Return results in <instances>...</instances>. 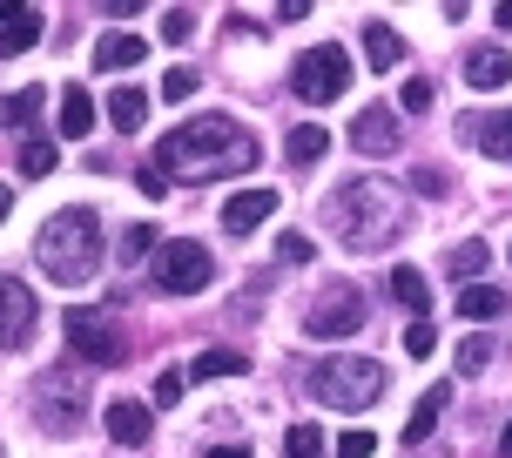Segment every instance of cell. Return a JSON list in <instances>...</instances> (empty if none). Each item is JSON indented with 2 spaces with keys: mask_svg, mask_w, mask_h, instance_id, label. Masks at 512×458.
Segmentation results:
<instances>
[{
  "mask_svg": "<svg viewBox=\"0 0 512 458\" xmlns=\"http://www.w3.org/2000/svg\"><path fill=\"white\" fill-rule=\"evenodd\" d=\"M155 169L176 182H216V176H243L256 169V135L236 128L230 115H203V122H182L155 142Z\"/></svg>",
  "mask_w": 512,
  "mask_h": 458,
  "instance_id": "cell-1",
  "label": "cell"
},
{
  "mask_svg": "<svg viewBox=\"0 0 512 458\" xmlns=\"http://www.w3.org/2000/svg\"><path fill=\"white\" fill-rule=\"evenodd\" d=\"M324 223H331V236H344L351 250H378V243H398V229H405V196H398L384 176L337 182L331 196H324Z\"/></svg>",
  "mask_w": 512,
  "mask_h": 458,
  "instance_id": "cell-2",
  "label": "cell"
},
{
  "mask_svg": "<svg viewBox=\"0 0 512 458\" xmlns=\"http://www.w3.org/2000/svg\"><path fill=\"white\" fill-rule=\"evenodd\" d=\"M41 270H48L61 290H81V283L102 270V216L95 209H54L48 223H41Z\"/></svg>",
  "mask_w": 512,
  "mask_h": 458,
  "instance_id": "cell-3",
  "label": "cell"
},
{
  "mask_svg": "<svg viewBox=\"0 0 512 458\" xmlns=\"http://www.w3.org/2000/svg\"><path fill=\"white\" fill-rule=\"evenodd\" d=\"M310 391L324 398V405L337 411H364V405H378L384 398V364H371V357H324L317 371H310Z\"/></svg>",
  "mask_w": 512,
  "mask_h": 458,
  "instance_id": "cell-4",
  "label": "cell"
},
{
  "mask_svg": "<svg viewBox=\"0 0 512 458\" xmlns=\"http://www.w3.org/2000/svg\"><path fill=\"white\" fill-rule=\"evenodd\" d=\"M209 277H216V263L196 236H169L155 250V290L162 297H196V290H209Z\"/></svg>",
  "mask_w": 512,
  "mask_h": 458,
  "instance_id": "cell-5",
  "label": "cell"
},
{
  "mask_svg": "<svg viewBox=\"0 0 512 458\" xmlns=\"http://www.w3.org/2000/svg\"><path fill=\"white\" fill-rule=\"evenodd\" d=\"M290 88H297L310 108L337 102V95L351 88V54L337 48V41H324V48H304V54H297V75H290Z\"/></svg>",
  "mask_w": 512,
  "mask_h": 458,
  "instance_id": "cell-6",
  "label": "cell"
},
{
  "mask_svg": "<svg viewBox=\"0 0 512 458\" xmlns=\"http://www.w3.org/2000/svg\"><path fill=\"white\" fill-rule=\"evenodd\" d=\"M364 317H371V304H364L358 283H331V290H324V297L310 304L304 331H310V337H324V344H337V337L364 331Z\"/></svg>",
  "mask_w": 512,
  "mask_h": 458,
  "instance_id": "cell-7",
  "label": "cell"
},
{
  "mask_svg": "<svg viewBox=\"0 0 512 458\" xmlns=\"http://www.w3.org/2000/svg\"><path fill=\"white\" fill-rule=\"evenodd\" d=\"M61 331H68L75 357H88V364H122V337H115V324H108L102 310H68Z\"/></svg>",
  "mask_w": 512,
  "mask_h": 458,
  "instance_id": "cell-8",
  "label": "cell"
},
{
  "mask_svg": "<svg viewBox=\"0 0 512 458\" xmlns=\"http://www.w3.org/2000/svg\"><path fill=\"white\" fill-rule=\"evenodd\" d=\"M41 324V304H34V290L21 277H0V351H21L27 337Z\"/></svg>",
  "mask_w": 512,
  "mask_h": 458,
  "instance_id": "cell-9",
  "label": "cell"
},
{
  "mask_svg": "<svg viewBox=\"0 0 512 458\" xmlns=\"http://www.w3.org/2000/svg\"><path fill=\"white\" fill-rule=\"evenodd\" d=\"M102 425H108V438H115V445L142 452V445H149V432H155V411L142 405V398H108Z\"/></svg>",
  "mask_w": 512,
  "mask_h": 458,
  "instance_id": "cell-10",
  "label": "cell"
},
{
  "mask_svg": "<svg viewBox=\"0 0 512 458\" xmlns=\"http://www.w3.org/2000/svg\"><path fill=\"white\" fill-rule=\"evenodd\" d=\"M270 216H277V189H270V182H256V189H236L230 203H223V229H230V236H250L256 223H270Z\"/></svg>",
  "mask_w": 512,
  "mask_h": 458,
  "instance_id": "cell-11",
  "label": "cell"
},
{
  "mask_svg": "<svg viewBox=\"0 0 512 458\" xmlns=\"http://www.w3.org/2000/svg\"><path fill=\"white\" fill-rule=\"evenodd\" d=\"M351 149L358 155H391L398 149V115H391V108H364L358 122H351Z\"/></svg>",
  "mask_w": 512,
  "mask_h": 458,
  "instance_id": "cell-12",
  "label": "cell"
},
{
  "mask_svg": "<svg viewBox=\"0 0 512 458\" xmlns=\"http://www.w3.org/2000/svg\"><path fill=\"white\" fill-rule=\"evenodd\" d=\"M459 128H465V142H472V149L512 162V108H506V115H465Z\"/></svg>",
  "mask_w": 512,
  "mask_h": 458,
  "instance_id": "cell-13",
  "label": "cell"
},
{
  "mask_svg": "<svg viewBox=\"0 0 512 458\" xmlns=\"http://www.w3.org/2000/svg\"><path fill=\"white\" fill-rule=\"evenodd\" d=\"M465 81H472L479 95H486V88H506L512 81V54L506 48H472L465 54Z\"/></svg>",
  "mask_w": 512,
  "mask_h": 458,
  "instance_id": "cell-14",
  "label": "cell"
},
{
  "mask_svg": "<svg viewBox=\"0 0 512 458\" xmlns=\"http://www.w3.org/2000/svg\"><path fill=\"white\" fill-rule=\"evenodd\" d=\"M445 398H452V384H432V391L411 405V418H405V445H425V438L438 432V418H445Z\"/></svg>",
  "mask_w": 512,
  "mask_h": 458,
  "instance_id": "cell-15",
  "label": "cell"
},
{
  "mask_svg": "<svg viewBox=\"0 0 512 458\" xmlns=\"http://www.w3.org/2000/svg\"><path fill=\"white\" fill-rule=\"evenodd\" d=\"M61 135H68V142L95 135V95H88V88H61Z\"/></svg>",
  "mask_w": 512,
  "mask_h": 458,
  "instance_id": "cell-16",
  "label": "cell"
},
{
  "mask_svg": "<svg viewBox=\"0 0 512 458\" xmlns=\"http://www.w3.org/2000/svg\"><path fill=\"white\" fill-rule=\"evenodd\" d=\"M364 61H371V68H398V61H405V41H398V27L364 21Z\"/></svg>",
  "mask_w": 512,
  "mask_h": 458,
  "instance_id": "cell-17",
  "label": "cell"
},
{
  "mask_svg": "<svg viewBox=\"0 0 512 458\" xmlns=\"http://www.w3.org/2000/svg\"><path fill=\"white\" fill-rule=\"evenodd\" d=\"M324 149H331V135H324L317 122H297L290 135H283V155H290L297 169H310V162H324Z\"/></svg>",
  "mask_w": 512,
  "mask_h": 458,
  "instance_id": "cell-18",
  "label": "cell"
},
{
  "mask_svg": "<svg viewBox=\"0 0 512 458\" xmlns=\"http://www.w3.org/2000/svg\"><path fill=\"white\" fill-rule=\"evenodd\" d=\"M506 310V290H492V283H465L459 290V317L465 324H492Z\"/></svg>",
  "mask_w": 512,
  "mask_h": 458,
  "instance_id": "cell-19",
  "label": "cell"
},
{
  "mask_svg": "<svg viewBox=\"0 0 512 458\" xmlns=\"http://www.w3.org/2000/svg\"><path fill=\"white\" fill-rule=\"evenodd\" d=\"M34 41H41V7H21L14 21L0 27V54H27Z\"/></svg>",
  "mask_w": 512,
  "mask_h": 458,
  "instance_id": "cell-20",
  "label": "cell"
},
{
  "mask_svg": "<svg viewBox=\"0 0 512 458\" xmlns=\"http://www.w3.org/2000/svg\"><path fill=\"white\" fill-rule=\"evenodd\" d=\"M391 297H398L405 310H418V317L432 310V290H425V277H418L411 263H398V270H391Z\"/></svg>",
  "mask_w": 512,
  "mask_h": 458,
  "instance_id": "cell-21",
  "label": "cell"
},
{
  "mask_svg": "<svg viewBox=\"0 0 512 458\" xmlns=\"http://www.w3.org/2000/svg\"><path fill=\"white\" fill-rule=\"evenodd\" d=\"M142 54H149V41H142V34H108L102 48H95V61H102V68H135Z\"/></svg>",
  "mask_w": 512,
  "mask_h": 458,
  "instance_id": "cell-22",
  "label": "cell"
},
{
  "mask_svg": "<svg viewBox=\"0 0 512 458\" xmlns=\"http://www.w3.org/2000/svg\"><path fill=\"white\" fill-rule=\"evenodd\" d=\"M41 108H48V88H21V95H7V102H0V128H27Z\"/></svg>",
  "mask_w": 512,
  "mask_h": 458,
  "instance_id": "cell-23",
  "label": "cell"
},
{
  "mask_svg": "<svg viewBox=\"0 0 512 458\" xmlns=\"http://www.w3.org/2000/svg\"><path fill=\"white\" fill-rule=\"evenodd\" d=\"M243 371H250L243 351H203L196 364H189V378H243Z\"/></svg>",
  "mask_w": 512,
  "mask_h": 458,
  "instance_id": "cell-24",
  "label": "cell"
},
{
  "mask_svg": "<svg viewBox=\"0 0 512 458\" xmlns=\"http://www.w3.org/2000/svg\"><path fill=\"white\" fill-rule=\"evenodd\" d=\"M142 115H149V95L142 88H115L108 95V122L115 128H142Z\"/></svg>",
  "mask_w": 512,
  "mask_h": 458,
  "instance_id": "cell-25",
  "label": "cell"
},
{
  "mask_svg": "<svg viewBox=\"0 0 512 458\" xmlns=\"http://www.w3.org/2000/svg\"><path fill=\"white\" fill-rule=\"evenodd\" d=\"M283 458H324V432L317 425H290L283 432Z\"/></svg>",
  "mask_w": 512,
  "mask_h": 458,
  "instance_id": "cell-26",
  "label": "cell"
},
{
  "mask_svg": "<svg viewBox=\"0 0 512 458\" xmlns=\"http://www.w3.org/2000/svg\"><path fill=\"white\" fill-rule=\"evenodd\" d=\"M479 270H492V250L486 243H459L452 250V277H479Z\"/></svg>",
  "mask_w": 512,
  "mask_h": 458,
  "instance_id": "cell-27",
  "label": "cell"
},
{
  "mask_svg": "<svg viewBox=\"0 0 512 458\" xmlns=\"http://www.w3.org/2000/svg\"><path fill=\"white\" fill-rule=\"evenodd\" d=\"M486 364H492V344H486V337H465V344H459V378H479Z\"/></svg>",
  "mask_w": 512,
  "mask_h": 458,
  "instance_id": "cell-28",
  "label": "cell"
},
{
  "mask_svg": "<svg viewBox=\"0 0 512 458\" xmlns=\"http://www.w3.org/2000/svg\"><path fill=\"white\" fill-rule=\"evenodd\" d=\"M432 102H438V88H432L425 75H411V81H405V95H398V108H405V115H425Z\"/></svg>",
  "mask_w": 512,
  "mask_h": 458,
  "instance_id": "cell-29",
  "label": "cell"
},
{
  "mask_svg": "<svg viewBox=\"0 0 512 458\" xmlns=\"http://www.w3.org/2000/svg\"><path fill=\"white\" fill-rule=\"evenodd\" d=\"M21 176H54V142H27L21 149Z\"/></svg>",
  "mask_w": 512,
  "mask_h": 458,
  "instance_id": "cell-30",
  "label": "cell"
},
{
  "mask_svg": "<svg viewBox=\"0 0 512 458\" xmlns=\"http://www.w3.org/2000/svg\"><path fill=\"white\" fill-rule=\"evenodd\" d=\"M162 41H196V14L189 7H169L162 14Z\"/></svg>",
  "mask_w": 512,
  "mask_h": 458,
  "instance_id": "cell-31",
  "label": "cell"
},
{
  "mask_svg": "<svg viewBox=\"0 0 512 458\" xmlns=\"http://www.w3.org/2000/svg\"><path fill=\"white\" fill-rule=\"evenodd\" d=\"M196 68H169V75H162V95H169V102H189V95H196Z\"/></svg>",
  "mask_w": 512,
  "mask_h": 458,
  "instance_id": "cell-32",
  "label": "cell"
},
{
  "mask_svg": "<svg viewBox=\"0 0 512 458\" xmlns=\"http://www.w3.org/2000/svg\"><path fill=\"white\" fill-rule=\"evenodd\" d=\"M155 250V229L149 223H135V229H122V256L135 263V256H149Z\"/></svg>",
  "mask_w": 512,
  "mask_h": 458,
  "instance_id": "cell-33",
  "label": "cell"
},
{
  "mask_svg": "<svg viewBox=\"0 0 512 458\" xmlns=\"http://www.w3.org/2000/svg\"><path fill=\"white\" fill-rule=\"evenodd\" d=\"M405 351H411V357H432V351H438V331L425 324V317H418V324L405 331Z\"/></svg>",
  "mask_w": 512,
  "mask_h": 458,
  "instance_id": "cell-34",
  "label": "cell"
},
{
  "mask_svg": "<svg viewBox=\"0 0 512 458\" xmlns=\"http://www.w3.org/2000/svg\"><path fill=\"white\" fill-rule=\"evenodd\" d=\"M371 452H378V438H371V432H344V438H337V458H371Z\"/></svg>",
  "mask_w": 512,
  "mask_h": 458,
  "instance_id": "cell-35",
  "label": "cell"
},
{
  "mask_svg": "<svg viewBox=\"0 0 512 458\" xmlns=\"http://www.w3.org/2000/svg\"><path fill=\"white\" fill-rule=\"evenodd\" d=\"M182 398V371H162V378H155V405H176Z\"/></svg>",
  "mask_w": 512,
  "mask_h": 458,
  "instance_id": "cell-36",
  "label": "cell"
},
{
  "mask_svg": "<svg viewBox=\"0 0 512 458\" xmlns=\"http://www.w3.org/2000/svg\"><path fill=\"white\" fill-rule=\"evenodd\" d=\"M283 263H310V236H283Z\"/></svg>",
  "mask_w": 512,
  "mask_h": 458,
  "instance_id": "cell-37",
  "label": "cell"
},
{
  "mask_svg": "<svg viewBox=\"0 0 512 458\" xmlns=\"http://www.w3.org/2000/svg\"><path fill=\"white\" fill-rule=\"evenodd\" d=\"M411 189H418V196H438V189H445V176H438V169H418V176H411Z\"/></svg>",
  "mask_w": 512,
  "mask_h": 458,
  "instance_id": "cell-38",
  "label": "cell"
},
{
  "mask_svg": "<svg viewBox=\"0 0 512 458\" xmlns=\"http://www.w3.org/2000/svg\"><path fill=\"white\" fill-rule=\"evenodd\" d=\"M499 458H512V425H506V432H499Z\"/></svg>",
  "mask_w": 512,
  "mask_h": 458,
  "instance_id": "cell-39",
  "label": "cell"
},
{
  "mask_svg": "<svg viewBox=\"0 0 512 458\" xmlns=\"http://www.w3.org/2000/svg\"><path fill=\"white\" fill-rule=\"evenodd\" d=\"M492 21H499V27H512V0H506V7H499V14H492Z\"/></svg>",
  "mask_w": 512,
  "mask_h": 458,
  "instance_id": "cell-40",
  "label": "cell"
},
{
  "mask_svg": "<svg viewBox=\"0 0 512 458\" xmlns=\"http://www.w3.org/2000/svg\"><path fill=\"white\" fill-rule=\"evenodd\" d=\"M7 209H14V196H7V189H0V223H7Z\"/></svg>",
  "mask_w": 512,
  "mask_h": 458,
  "instance_id": "cell-41",
  "label": "cell"
}]
</instances>
